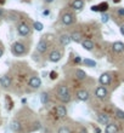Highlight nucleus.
Returning <instances> with one entry per match:
<instances>
[{
    "mask_svg": "<svg viewBox=\"0 0 124 133\" xmlns=\"http://www.w3.org/2000/svg\"><path fill=\"white\" fill-rule=\"evenodd\" d=\"M60 42H61V45H63V46L69 45V44L72 42L71 35H69V34H61V36H60Z\"/></svg>",
    "mask_w": 124,
    "mask_h": 133,
    "instance_id": "obj_20",
    "label": "nucleus"
},
{
    "mask_svg": "<svg viewBox=\"0 0 124 133\" xmlns=\"http://www.w3.org/2000/svg\"><path fill=\"white\" fill-rule=\"evenodd\" d=\"M108 9H110L108 3H107V1H102V3L97 4V5H92L90 10H91L92 12H101V14H103V12H107Z\"/></svg>",
    "mask_w": 124,
    "mask_h": 133,
    "instance_id": "obj_5",
    "label": "nucleus"
},
{
    "mask_svg": "<svg viewBox=\"0 0 124 133\" xmlns=\"http://www.w3.org/2000/svg\"><path fill=\"white\" fill-rule=\"evenodd\" d=\"M75 62H77V63H79V62H80V58H79V57H77V58H75Z\"/></svg>",
    "mask_w": 124,
    "mask_h": 133,
    "instance_id": "obj_37",
    "label": "nucleus"
},
{
    "mask_svg": "<svg viewBox=\"0 0 124 133\" xmlns=\"http://www.w3.org/2000/svg\"><path fill=\"white\" fill-rule=\"evenodd\" d=\"M48 50H49V42L46 41L45 39H42V40L37 44V51L43 55V53H45Z\"/></svg>",
    "mask_w": 124,
    "mask_h": 133,
    "instance_id": "obj_11",
    "label": "nucleus"
},
{
    "mask_svg": "<svg viewBox=\"0 0 124 133\" xmlns=\"http://www.w3.org/2000/svg\"><path fill=\"white\" fill-rule=\"evenodd\" d=\"M3 55H4V49L3 47H0V58L3 57Z\"/></svg>",
    "mask_w": 124,
    "mask_h": 133,
    "instance_id": "obj_35",
    "label": "nucleus"
},
{
    "mask_svg": "<svg viewBox=\"0 0 124 133\" xmlns=\"http://www.w3.org/2000/svg\"><path fill=\"white\" fill-rule=\"evenodd\" d=\"M113 3L114 4H118V3H121V0H113Z\"/></svg>",
    "mask_w": 124,
    "mask_h": 133,
    "instance_id": "obj_38",
    "label": "nucleus"
},
{
    "mask_svg": "<svg viewBox=\"0 0 124 133\" xmlns=\"http://www.w3.org/2000/svg\"><path fill=\"white\" fill-rule=\"evenodd\" d=\"M57 99L62 104H67V103H69L72 101V96H71V93H67V95H63V96H57Z\"/></svg>",
    "mask_w": 124,
    "mask_h": 133,
    "instance_id": "obj_22",
    "label": "nucleus"
},
{
    "mask_svg": "<svg viewBox=\"0 0 124 133\" xmlns=\"http://www.w3.org/2000/svg\"><path fill=\"white\" fill-rule=\"evenodd\" d=\"M10 128H11V131L18 133V132H21V130H22V125L20 121L14 120V121H11V123H10Z\"/></svg>",
    "mask_w": 124,
    "mask_h": 133,
    "instance_id": "obj_19",
    "label": "nucleus"
},
{
    "mask_svg": "<svg viewBox=\"0 0 124 133\" xmlns=\"http://www.w3.org/2000/svg\"><path fill=\"white\" fill-rule=\"evenodd\" d=\"M49 14H50L49 10H44V11H43V15H44V16H49Z\"/></svg>",
    "mask_w": 124,
    "mask_h": 133,
    "instance_id": "obj_33",
    "label": "nucleus"
},
{
    "mask_svg": "<svg viewBox=\"0 0 124 133\" xmlns=\"http://www.w3.org/2000/svg\"><path fill=\"white\" fill-rule=\"evenodd\" d=\"M57 133H72V131L69 130V127L67 126H62L57 130Z\"/></svg>",
    "mask_w": 124,
    "mask_h": 133,
    "instance_id": "obj_28",
    "label": "nucleus"
},
{
    "mask_svg": "<svg viewBox=\"0 0 124 133\" xmlns=\"http://www.w3.org/2000/svg\"><path fill=\"white\" fill-rule=\"evenodd\" d=\"M11 77L9 75H3V76H0V85H1V87L4 88H9L11 86Z\"/></svg>",
    "mask_w": 124,
    "mask_h": 133,
    "instance_id": "obj_14",
    "label": "nucleus"
},
{
    "mask_svg": "<svg viewBox=\"0 0 124 133\" xmlns=\"http://www.w3.org/2000/svg\"><path fill=\"white\" fill-rule=\"evenodd\" d=\"M16 30H17L20 36H28V35H31V33H32L31 27H29L27 23H25V22L18 23L17 27H16Z\"/></svg>",
    "mask_w": 124,
    "mask_h": 133,
    "instance_id": "obj_3",
    "label": "nucleus"
},
{
    "mask_svg": "<svg viewBox=\"0 0 124 133\" xmlns=\"http://www.w3.org/2000/svg\"><path fill=\"white\" fill-rule=\"evenodd\" d=\"M55 0H44V3H46V4H52Z\"/></svg>",
    "mask_w": 124,
    "mask_h": 133,
    "instance_id": "obj_34",
    "label": "nucleus"
},
{
    "mask_svg": "<svg viewBox=\"0 0 124 133\" xmlns=\"http://www.w3.org/2000/svg\"><path fill=\"white\" fill-rule=\"evenodd\" d=\"M71 35V39H72V41L73 42H77V44H80V42L83 41V36H82V34L79 32H73L72 34H69Z\"/></svg>",
    "mask_w": 124,
    "mask_h": 133,
    "instance_id": "obj_21",
    "label": "nucleus"
},
{
    "mask_svg": "<svg viewBox=\"0 0 124 133\" xmlns=\"http://www.w3.org/2000/svg\"><path fill=\"white\" fill-rule=\"evenodd\" d=\"M82 44V47L85 50V51H89V52H91L92 50H94V47H95V44H94V41L92 40H90V39H83V41L80 42Z\"/></svg>",
    "mask_w": 124,
    "mask_h": 133,
    "instance_id": "obj_12",
    "label": "nucleus"
},
{
    "mask_svg": "<svg viewBox=\"0 0 124 133\" xmlns=\"http://www.w3.org/2000/svg\"><path fill=\"white\" fill-rule=\"evenodd\" d=\"M50 77H51L52 80H55V79L57 77V73L56 71H51V73H50Z\"/></svg>",
    "mask_w": 124,
    "mask_h": 133,
    "instance_id": "obj_31",
    "label": "nucleus"
},
{
    "mask_svg": "<svg viewBox=\"0 0 124 133\" xmlns=\"http://www.w3.org/2000/svg\"><path fill=\"white\" fill-rule=\"evenodd\" d=\"M0 4L3 5V4H5V0H0Z\"/></svg>",
    "mask_w": 124,
    "mask_h": 133,
    "instance_id": "obj_40",
    "label": "nucleus"
},
{
    "mask_svg": "<svg viewBox=\"0 0 124 133\" xmlns=\"http://www.w3.org/2000/svg\"><path fill=\"white\" fill-rule=\"evenodd\" d=\"M118 133H119V132H118Z\"/></svg>",
    "mask_w": 124,
    "mask_h": 133,
    "instance_id": "obj_41",
    "label": "nucleus"
},
{
    "mask_svg": "<svg viewBox=\"0 0 124 133\" xmlns=\"http://www.w3.org/2000/svg\"><path fill=\"white\" fill-rule=\"evenodd\" d=\"M84 5H85L84 0H73L71 4L72 9L75 11H82L83 9H84Z\"/></svg>",
    "mask_w": 124,
    "mask_h": 133,
    "instance_id": "obj_16",
    "label": "nucleus"
},
{
    "mask_svg": "<svg viewBox=\"0 0 124 133\" xmlns=\"http://www.w3.org/2000/svg\"><path fill=\"white\" fill-rule=\"evenodd\" d=\"M114 116H116L118 120L124 121V110H122V109H119V108H116L114 109Z\"/></svg>",
    "mask_w": 124,
    "mask_h": 133,
    "instance_id": "obj_25",
    "label": "nucleus"
},
{
    "mask_svg": "<svg viewBox=\"0 0 124 133\" xmlns=\"http://www.w3.org/2000/svg\"><path fill=\"white\" fill-rule=\"evenodd\" d=\"M118 132H119V128H118V125L116 122H110L105 127V133H118Z\"/></svg>",
    "mask_w": 124,
    "mask_h": 133,
    "instance_id": "obj_15",
    "label": "nucleus"
},
{
    "mask_svg": "<svg viewBox=\"0 0 124 133\" xmlns=\"http://www.w3.org/2000/svg\"><path fill=\"white\" fill-rule=\"evenodd\" d=\"M96 119H97V122L100 125H103V126H106L108 123L111 122V119L110 116L105 114V112H97V115H96Z\"/></svg>",
    "mask_w": 124,
    "mask_h": 133,
    "instance_id": "obj_10",
    "label": "nucleus"
},
{
    "mask_svg": "<svg viewBox=\"0 0 124 133\" xmlns=\"http://www.w3.org/2000/svg\"><path fill=\"white\" fill-rule=\"evenodd\" d=\"M40 102H42V104L46 105L48 103L50 102V96L49 93H46V92H43L42 95H40Z\"/></svg>",
    "mask_w": 124,
    "mask_h": 133,
    "instance_id": "obj_24",
    "label": "nucleus"
},
{
    "mask_svg": "<svg viewBox=\"0 0 124 133\" xmlns=\"http://www.w3.org/2000/svg\"><path fill=\"white\" fill-rule=\"evenodd\" d=\"M99 82L100 85L102 86H108V85L112 82V76H111L110 73H102L99 77Z\"/></svg>",
    "mask_w": 124,
    "mask_h": 133,
    "instance_id": "obj_8",
    "label": "nucleus"
},
{
    "mask_svg": "<svg viewBox=\"0 0 124 133\" xmlns=\"http://www.w3.org/2000/svg\"><path fill=\"white\" fill-rule=\"evenodd\" d=\"M117 12L121 17H124V7H119V9L117 10Z\"/></svg>",
    "mask_w": 124,
    "mask_h": 133,
    "instance_id": "obj_30",
    "label": "nucleus"
},
{
    "mask_svg": "<svg viewBox=\"0 0 124 133\" xmlns=\"http://www.w3.org/2000/svg\"><path fill=\"white\" fill-rule=\"evenodd\" d=\"M74 22H75V17H74V15L71 14V12H64L61 16V23L63 25H71Z\"/></svg>",
    "mask_w": 124,
    "mask_h": 133,
    "instance_id": "obj_4",
    "label": "nucleus"
},
{
    "mask_svg": "<svg viewBox=\"0 0 124 133\" xmlns=\"http://www.w3.org/2000/svg\"><path fill=\"white\" fill-rule=\"evenodd\" d=\"M95 97L97 99H100V101H106L107 98H108V96H110V92H108V90L106 88V86H97V87L95 88Z\"/></svg>",
    "mask_w": 124,
    "mask_h": 133,
    "instance_id": "obj_2",
    "label": "nucleus"
},
{
    "mask_svg": "<svg viewBox=\"0 0 124 133\" xmlns=\"http://www.w3.org/2000/svg\"><path fill=\"white\" fill-rule=\"evenodd\" d=\"M4 15V11H3V9H0V16H3Z\"/></svg>",
    "mask_w": 124,
    "mask_h": 133,
    "instance_id": "obj_39",
    "label": "nucleus"
},
{
    "mask_svg": "<svg viewBox=\"0 0 124 133\" xmlns=\"http://www.w3.org/2000/svg\"><path fill=\"white\" fill-rule=\"evenodd\" d=\"M112 51L114 53H122L124 51V44L122 41H116L112 44Z\"/></svg>",
    "mask_w": 124,
    "mask_h": 133,
    "instance_id": "obj_17",
    "label": "nucleus"
},
{
    "mask_svg": "<svg viewBox=\"0 0 124 133\" xmlns=\"http://www.w3.org/2000/svg\"><path fill=\"white\" fill-rule=\"evenodd\" d=\"M33 28L36 29L37 32H42L43 29H44V24H43L42 22L36 21V22H33Z\"/></svg>",
    "mask_w": 124,
    "mask_h": 133,
    "instance_id": "obj_27",
    "label": "nucleus"
},
{
    "mask_svg": "<svg viewBox=\"0 0 124 133\" xmlns=\"http://www.w3.org/2000/svg\"><path fill=\"white\" fill-rule=\"evenodd\" d=\"M83 64H84L85 66H89V68H95L96 66V62L95 61L90 59V58H85V59H83Z\"/></svg>",
    "mask_w": 124,
    "mask_h": 133,
    "instance_id": "obj_26",
    "label": "nucleus"
},
{
    "mask_svg": "<svg viewBox=\"0 0 124 133\" xmlns=\"http://www.w3.org/2000/svg\"><path fill=\"white\" fill-rule=\"evenodd\" d=\"M11 52H12V55L16 57L23 56V55H26V52H27V47H26V45L23 42L16 41L12 44V46H11Z\"/></svg>",
    "mask_w": 124,
    "mask_h": 133,
    "instance_id": "obj_1",
    "label": "nucleus"
},
{
    "mask_svg": "<svg viewBox=\"0 0 124 133\" xmlns=\"http://www.w3.org/2000/svg\"><path fill=\"white\" fill-rule=\"evenodd\" d=\"M80 133H88V131L85 130V128H82V130H80Z\"/></svg>",
    "mask_w": 124,
    "mask_h": 133,
    "instance_id": "obj_36",
    "label": "nucleus"
},
{
    "mask_svg": "<svg viewBox=\"0 0 124 133\" xmlns=\"http://www.w3.org/2000/svg\"><path fill=\"white\" fill-rule=\"evenodd\" d=\"M61 58H62V52H61L60 50H52V51L49 53V57H48L49 62H51V63L60 62Z\"/></svg>",
    "mask_w": 124,
    "mask_h": 133,
    "instance_id": "obj_6",
    "label": "nucleus"
},
{
    "mask_svg": "<svg viewBox=\"0 0 124 133\" xmlns=\"http://www.w3.org/2000/svg\"><path fill=\"white\" fill-rule=\"evenodd\" d=\"M28 86L33 90H38L42 87V79L39 76H32L28 80Z\"/></svg>",
    "mask_w": 124,
    "mask_h": 133,
    "instance_id": "obj_7",
    "label": "nucleus"
},
{
    "mask_svg": "<svg viewBox=\"0 0 124 133\" xmlns=\"http://www.w3.org/2000/svg\"><path fill=\"white\" fill-rule=\"evenodd\" d=\"M75 97L80 102H88L90 99V93H89L88 90H79L75 93Z\"/></svg>",
    "mask_w": 124,
    "mask_h": 133,
    "instance_id": "obj_9",
    "label": "nucleus"
},
{
    "mask_svg": "<svg viewBox=\"0 0 124 133\" xmlns=\"http://www.w3.org/2000/svg\"><path fill=\"white\" fill-rule=\"evenodd\" d=\"M108 21H110V15L107 14V12H103V14L101 15V22H102V23H107Z\"/></svg>",
    "mask_w": 124,
    "mask_h": 133,
    "instance_id": "obj_29",
    "label": "nucleus"
},
{
    "mask_svg": "<svg viewBox=\"0 0 124 133\" xmlns=\"http://www.w3.org/2000/svg\"><path fill=\"white\" fill-rule=\"evenodd\" d=\"M119 32H121V34L124 36V24L121 25V28H119Z\"/></svg>",
    "mask_w": 124,
    "mask_h": 133,
    "instance_id": "obj_32",
    "label": "nucleus"
},
{
    "mask_svg": "<svg viewBox=\"0 0 124 133\" xmlns=\"http://www.w3.org/2000/svg\"><path fill=\"white\" fill-rule=\"evenodd\" d=\"M74 75H75V77H77L78 80H85V79H86V76H88L84 70H83V69H79V68H78V69H75Z\"/></svg>",
    "mask_w": 124,
    "mask_h": 133,
    "instance_id": "obj_23",
    "label": "nucleus"
},
{
    "mask_svg": "<svg viewBox=\"0 0 124 133\" xmlns=\"http://www.w3.org/2000/svg\"><path fill=\"white\" fill-rule=\"evenodd\" d=\"M55 114H56L58 117H66V116H67V108L62 104L57 105L56 108H55Z\"/></svg>",
    "mask_w": 124,
    "mask_h": 133,
    "instance_id": "obj_13",
    "label": "nucleus"
},
{
    "mask_svg": "<svg viewBox=\"0 0 124 133\" xmlns=\"http://www.w3.org/2000/svg\"><path fill=\"white\" fill-rule=\"evenodd\" d=\"M67 93H71L67 85H58V87H57V90H56V95L63 96V95H67Z\"/></svg>",
    "mask_w": 124,
    "mask_h": 133,
    "instance_id": "obj_18",
    "label": "nucleus"
}]
</instances>
